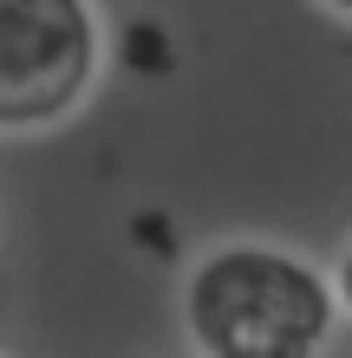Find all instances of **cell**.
<instances>
[{
  "label": "cell",
  "instance_id": "cell-1",
  "mask_svg": "<svg viewBox=\"0 0 352 358\" xmlns=\"http://www.w3.org/2000/svg\"><path fill=\"white\" fill-rule=\"evenodd\" d=\"M339 313V280L274 241H222L183 280V326L209 358H307Z\"/></svg>",
  "mask_w": 352,
  "mask_h": 358
},
{
  "label": "cell",
  "instance_id": "cell-2",
  "mask_svg": "<svg viewBox=\"0 0 352 358\" xmlns=\"http://www.w3.org/2000/svg\"><path fill=\"white\" fill-rule=\"evenodd\" d=\"M98 78L92 0H0V124H59Z\"/></svg>",
  "mask_w": 352,
  "mask_h": 358
},
{
  "label": "cell",
  "instance_id": "cell-3",
  "mask_svg": "<svg viewBox=\"0 0 352 358\" xmlns=\"http://www.w3.org/2000/svg\"><path fill=\"white\" fill-rule=\"evenodd\" d=\"M333 280H339V306H346V320H352V241H346V255H339V273H333Z\"/></svg>",
  "mask_w": 352,
  "mask_h": 358
},
{
  "label": "cell",
  "instance_id": "cell-4",
  "mask_svg": "<svg viewBox=\"0 0 352 358\" xmlns=\"http://www.w3.org/2000/svg\"><path fill=\"white\" fill-rule=\"evenodd\" d=\"M314 7H326V13H339V20H352V0H314Z\"/></svg>",
  "mask_w": 352,
  "mask_h": 358
}]
</instances>
